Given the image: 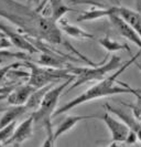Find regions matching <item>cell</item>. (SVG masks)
<instances>
[{"instance_id":"cell-9","label":"cell","mask_w":141,"mask_h":147,"mask_svg":"<svg viewBox=\"0 0 141 147\" xmlns=\"http://www.w3.org/2000/svg\"><path fill=\"white\" fill-rule=\"evenodd\" d=\"M33 131H34V121H33V116L30 114L29 117H27L24 121H22L19 125H17L12 136L3 144V146L22 145L25 140H28L33 135Z\"/></svg>"},{"instance_id":"cell-20","label":"cell","mask_w":141,"mask_h":147,"mask_svg":"<svg viewBox=\"0 0 141 147\" xmlns=\"http://www.w3.org/2000/svg\"><path fill=\"white\" fill-rule=\"evenodd\" d=\"M23 60V61H31L28 53L24 51H7L6 49L0 50V64L5 63L7 60Z\"/></svg>"},{"instance_id":"cell-11","label":"cell","mask_w":141,"mask_h":147,"mask_svg":"<svg viewBox=\"0 0 141 147\" xmlns=\"http://www.w3.org/2000/svg\"><path fill=\"white\" fill-rule=\"evenodd\" d=\"M34 90L35 88L30 85L28 82L27 84L18 85L8 92L6 101L9 105H24Z\"/></svg>"},{"instance_id":"cell-16","label":"cell","mask_w":141,"mask_h":147,"mask_svg":"<svg viewBox=\"0 0 141 147\" xmlns=\"http://www.w3.org/2000/svg\"><path fill=\"white\" fill-rule=\"evenodd\" d=\"M27 112L29 111L25 105H9V107L3 112L2 116L0 117V128L12 122H15Z\"/></svg>"},{"instance_id":"cell-3","label":"cell","mask_w":141,"mask_h":147,"mask_svg":"<svg viewBox=\"0 0 141 147\" xmlns=\"http://www.w3.org/2000/svg\"><path fill=\"white\" fill-rule=\"evenodd\" d=\"M73 80L74 79H68V80H65L59 84L56 83L55 85H53L52 88L45 93L40 106L31 113V115L33 116L34 125L44 127V129L46 131V138L43 142L42 146L51 147L55 145V140L53 138V126L52 122H51L52 115L56 110L59 100L63 93V91L72 83Z\"/></svg>"},{"instance_id":"cell-21","label":"cell","mask_w":141,"mask_h":147,"mask_svg":"<svg viewBox=\"0 0 141 147\" xmlns=\"http://www.w3.org/2000/svg\"><path fill=\"white\" fill-rule=\"evenodd\" d=\"M17 125H18V122L15 121V122H12V123L0 128V145H3L12 136Z\"/></svg>"},{"instance_id":"cell-26","label":"cell","mask_w":141,"mask_h":147,"mask_svg":"<svg viewBox=\"0 0 141 147\" xmlns=\"http://www.w3.org/2000/svg\"><path fill=\"white\" fill-rule=\"evenodd\" d=\"M134 5H136V10L141 12V0H134Z\"/></svg>"},{"instance_id":"cell-15","label":"cell","mask_w":141,"mask_h":147,"mask_svg":"<svg viewBox=\"0 0 141 147\" xmlns=\"http://www.w3.org/2000/svg\"><path fill=\"white\" fill-rule=\"evenodd\" d=\"M116 12V7H99V8H92L87 11H84L81 15L77 17V21L84 22V21H94V20H99L102 18H108L110 15Z\"/></svg>"},{"instance_id":"cell-8","label":"cell","mask_w":141,"mask_h":147,"mask_svg":"<svg viewBox=\"0 0 141 147\" xmlns=\"http://www.w3.org/2000/svg\"><path fill=\"white\" fill-rule=\"evenodd\" d=\"M109 21L112 23V28L116 30V32L118 33L120 37L125 38L126 40L132 42L134 44H136L141 51V39L138 36V33L136 32V30L128 23L127 21H125L120 16H118L116 12L112 13L108 17Z\"/></svg>"},{"instance_id":"cell-13","label":"cell","mask_w":141,"mask_h":147,"mask_svg":"<svg viewBox=\"0 0 141 147\" xmlns=\"http://www.w3.org/2000/svg\"><path fill=\"white\" fill-rule=\"evenodd\" d=\"M56 23H57L59 29L62 32H64L68 37L74 38V39H78V40H94V39H96L93 33L87 32V31H85L84 29H82L81 27L71 23L64 17L62 19H59Z\"/></svg>"},{"instance_id":"cell-17","label":"cell","mask_w":141,"mask_h":147,"mask_svg":"<svg viewBox=\"0 0 141 147\" xmlns=\"http://www.w3.org/2000/svg\"><path fill=\"white\" fill-rule=\"evenodd\" d=\"M50 5V10H51V15H49V17L54 20L55 22H57L59 19H62L64 16L66 15L69 11H75L74 9H72L71 7L66 6L63 0H49L46 6ZM45 6V7H46ZM45 9V8H44ZM43 9V10H44Z\"/></svg>"},{"instance_id":"cell-14","label":"cell","mask_w":141,"mask_h":147,"mask_svg":"<svg viewBox=\"0 0 141 147\" xmlns=\"http://www.w3.org/2000/svg\"><path fill=\"white\" fill-rule=\"evenodd\" d=\"M116 13L120 16L125 21H127L138 33L141 39V12L137 10H132L125 6H115Z\"/></svg>"},{"instance_id":"cell-22","label":"cell","mask_w":141,"mask_h":147,"mask_svg":"<svg viewBox=\"0 0 141 147\" xmlns=\"http://www.w3.org/2000/svg\"><path fill=\"white\" fill-rule=\"evenodd\" d=\"M24 65V63L21 62H12V63H9L7 65L0 67V83L3 81V79L8 75V73L12 70V69H19L20 66Z\"/></svg>"},{"instance_id":"cell-4","label":"cell","mask_w":141,"mask_h":147,"mask_svg":"<svg viewBox=\"0 0 141 147\" xmlns=\"http://www.w3.org/2000/svg\"><path fill=\"white\" fill-rule=\"evenodd\" d=\"M108 59V54L106 55L100 63L95 64V65L90 66H69V72L74 75V82L71 83L68 85L66 93H69L71 91L75 90L76 88L81 86L83 84L87 83V82H94V81H100L105 79L109 72L117 70L119 66L122 64V60L120 57L114 54L110 57V59Z\"/></svg>"},{"instance_id":"cell-18","label":"cell","mask_w":141,"mask_h":147,"mask_svg":"<svg viewBox=\"0 0 141 147\" xmlns=\"http://www.w3.org/2000/svg\"><path fill=\"white\" fill-rule=\"evenodd\" d=\"M55 84H56V83H52V84H47V85L42 86V88H35L34 92L30 95L29 100L27 101V103L24 104V105L27 106L28 111H32V112H33L34 110H37V107L40 106L41 102H42V100H43V97H44L45 93L52 88L53 85H55Z\"/></svg>"},{"instance_id":"cell-10","label":"cell","mask_w":141,"mask_h":147,"mask_svg":"<svg viewBox=\"0 0 141 147\" xmlns=\"http://www.w3.org/2000/svg\"><path fill=\"white\" fill-rule=\"evenodd\" d=\"M104 107L109 113L115 114L119 119H121L129 127V129L137 135L138 140L141 142V122L139 119L136 118V116H134V114H130L128 112H125V111H122L121 109H118V107H114V106L109 105L108 103H106V105H105Z\"/></svg>"},{"instance_id":"cell-6","label":"cell","mask_w":141,"mask_h":147,"mask_svg":"<svg viewBox=\"0 0 141 147\" xmlns=\"http://www.w3.org/2000/svg\"><path fill=\"white\" fill-rule=\"evenodd\" d=\"M0 31L11 42V44L15 45V48H18L19 50L27 52V53H31V54L39 52L37 47L30 41L28 36H25L21 30L15 29L5 22H0Z\"/></svg>"},{"instance_id":"cell-24","label":"cell","mask_w":141,"mask_h":147,"mask_svg":"<svg viewBox=\"0 0 141 147\" xmlns=\"http://www.w3.org/2000/svg\"><path fill=\"white\" fill-rule=\"evenodd\" d=\"M11 45H12L11 42L6 37L0 38V50H2V49H9Z\"/></svg>"},{"instance_id":"cell-5","label":"cell","mask_w":141,"mask_h":147,"mask_svg":"<svg viewBox=\"0 0 141 147\" xmlns=\"http://www.w3.org/2000/svg\"><path fill=\"white\" fill-rule=\"evenodd\" d=\"M24 66L30 69L28 83L35 88L52 83H57L59 81H65L68 79H74V75L69 72V66L59 69L41 65L31 61H24Z\"/></svg>"},{"instance_id":"cell-27","label":"cell","mask_w":141,"mask_h":147,"mask_svg":"<svg viewBox=\"0 0 141 147\" xmlns=\"http://www.w3.org/2000/svg\"><path fill=\"white\" fill-rule=\"evenodd\" d=\"M134 64H136V66H137V67L139 69V71L141 72V64H140V63H138V62L136 61V62H134Z\"/></svg>"},{"instance_id":"cell-1","label":"cell","mask_w":141,"mask_h":147,"mask_svg":"<svg viewBox=\"0 0 141 147\" xmlns=\"http://www.w3.org/2000/svg\"><path fill=\"white\" fill-rule=\"evenodd\" d=\"M0 17L31 38L45 41L46 43H63L62 31L57 23L49 16L37 12L35 8L23 5L15 0H0Z\"/></svg>"},{"instance_id":"cell-19","label":"cell","mask_w":141,"mask_h":147,"mask_svg":"<svg viewBox=\"0 0 141 147\" xmlns=\"http://www.w3.org/2000/svg\"><path fill=\"white\" fill-rule=\"evenodd\" d=\"M98 43L100 44L108 53H116L118 51L130 52V48L126 43H121L119 41H116L110 37H104L98 39Z\"/></svg>"},{"instance_id":"cell-7","label":"cell","mask_w":141,"mask_h":147,"mask_svg":"<svg viewBox=\"0 0 141 147\" xmlns=\"http://www.w3.org/2000/svg\"><path fill=\"white\" fill-rule=\"evenodd\" d=\"M100 119L105 123V125L107 126L108 131L110 133V140H112V146L117 145L118 143H126V140L130 133L129 127L117 116L114 117L110 115L109 112L104 113V115H102Z\"/></svg>"},{"instance_id":"cell-2","label":"cell","mask_w":141,"mask_h":147,"mask_svg":"<svg viewBox=\"0 0 141 147\" xmlns=\"http://www.w3.org/2000/svg\"><path fill=\"white\" fill-rule=\"evenodd\" d=\"M140 55L141 51H139L138 53H136L130 60L124 62L115 71L114 74L107 75L105 79L100 80V81H97L96 84H94L93 86L87 88L85 92H83L82 94H80L78 96L72 98L71 101L63 104L62 106H59V109H56L55 112L53 113L52 118L57 117V116L64 114V113H67V112H69L71 110H73V109H75V107H77V106H80V105H82L84 103L92 102V101L99 100V98L107 97V96L119 95V94H134L136 96L141 95V90H136V88L125 84L124 82L117 81V78L119 75L122 72H125L132 63H134Z\"/></svg>"},{"instance_id":"cell-28","label":"cell","mask_w":141,"mask_h":147,"mask_svg":"<svg viewBox=\"0 0 141 147\" xmlns=\"http://www.w3.org/2000/svg\"><path fill=\"white\" fill-rule=\"evenodd\" d=\"M2 37H5V36H3V33H2L1 31H0V38H2Z\"/></svg>"},{"instance_id":"cell-12","label":"cell","mask_w":141,"mask_h":147,"mask_svg":"<svg viewBox=\"0 0 141 147\" xmlns=\"http://www.w3.org/2000/svg\"><path fill=\"white\" fill-rule=\"evenodd\" d=\"M100 117L102 116H99L97 114H92V115H69L62 123H59V126L56 127V129L53 132V138H54V140H56L62 135H64L67 132H69L71 129H73L80 122L94 119V118L100 119Z\"/></svg>"},{"instance_id":"cell-23","label":"cell","mask_w":141,"mask_h":147,"mask_svg":"<svg viewBox=\"0 0 141 147\" xmlns=\"http://www.w3.org/2000/svg\"><path fill=\"white\" fill-rule=\"evenodd\" d=\"M6 97H7V94H2V93L0 94V113H3L9 107V104L6 101Z\"/></svg>"},{"instance_id":"cell-25","label":"cell","mask_w":141,"mask_h":147,"mask_svg":"<svg viewBox=\"0 0 141 147\" xmlns=\"http://www.w3.org/2000/svg\"><path fill=\"white\" fill-rule=\"evenodd\" d=\"M42 0H27V5L32 8H37Z\"/></svg>"}]
</instances>
